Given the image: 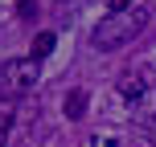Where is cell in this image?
<instances>
[{
    "label": "cell",
    "mask_w": 156,
    "mask_h": 147,
    "mask_svg": "<svg viewBox=\"0 0 156 147\" xmlns=\"http://www.w3.org/2000/svg\"><path fill=\"white\" fill-rule=\"evenodd\" d=\"M152 21V8L148 4H123V8H111L90 33V45L99 53H111V49L127 45L132 37H140V29Z\"/></svg>",
    "instance_id": "cell-1"
},
{
    "label": "cell",
    "mask_w": 156,
    "mask_h": 147,
    "mask_svg": "<svg viewBox=\"0 0 156 147\" xmlns=\"http://www.w3.org/2000/svg\"><path fill=\"white\" fill-rule=\"evenodd\" d=\"M37 57H8L0 62V106L4 102H16L37 86Z\"/></svg>",
    "instance_id": "cell-2"
},
{
    "label": "cell",
    "mask_w": 156,
    "mask_h": 147,
    "mask_svg": "<svg viewBox=\"0 0 156 147\" xmlns=\"http://www.w3.org/2000/svg\"><path fill=\"white\" fill-rule=\"evenodd\" d=\"M86 98H90L86 90H70V98H66V119H82L86 115Z\"/></svg>",
    "instance_id": "cell-3"
},
{
    "label": "cell",
    "mask_w": 156,
    "mask_h": 147,
    "mask_svg": "<svg viewBox=\"0 0 156 147\" xmlns=\"http://www.w3.org/2000/svg\"><path fill=\"white\" fill-rule=\"evenodd\" d=\"M54 45H58V33H37V41H33V57H49L54 53Z\"/></svg>",
    "instance_id": "cell-4"
},
{
    "label": "cell",
    "mask_w": 156,
    "mask_h": 147,
    "mask_svg": "<svg viewBox=\"0 0 156 147\" xmlns=\"http://www.w3.org/2000/svg\"><path fill=\"white\" fill-rule=\"evenodd\" d=\"M119 94H123V98H140V94H144V82H140V78H123V82H119Z\"/></svg>",
    "instance_id": "cell-5"
},
{
    "label": "cell",
    "mask_w": 156,
    "mask_h": 147,
    "mask_svg": "<svg viewBox=\"0 0 156 147\" xmlns=\"http://www.w3.org/2000/svg\"><path fill=\"white\" fill-rule=\"evenodd\" d=\"M8 123H12V115L0 110V147H4V139H8Z\"/></svg>",
    "instance_id": "cell-6"
},
{
    "label": "cell",
    "mask_w": 156,
    "mask_h": 147,
    "mask_svg": "<svg viewBox=\"0 0 156 147\" xmlns=\"http://www.w3.org/2000/svg\"><path fill=\"white\" fill-rule=\"evenodd\" d=\"M123 4H136V0H115V8H123Z\"/></svg>",
    "instance_id": "cell-7"
},
{
    "label": "cell",
    "mask_w": 156,
    "mask_h": 147,
    "mask_svg": "<svg viewBox=\"0 0 156 147\" xmlns=\"http://www.w3.org/2000/svg\"><path fill=\"white\" fill-rule=\"evenodd\" d=\"M152 135H156V119H152Z\"/></svg>",
    "instance_id": "cell-8"
}]
</instances>
